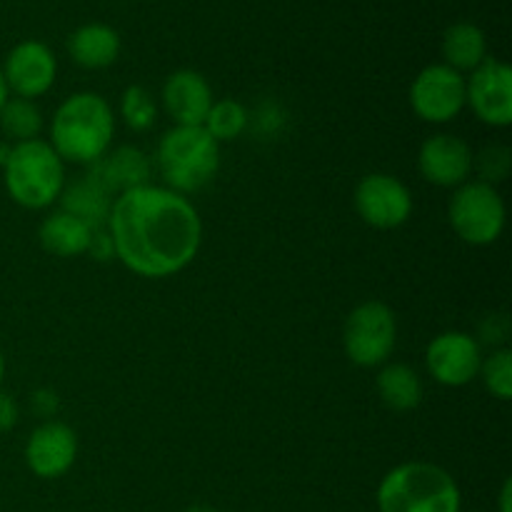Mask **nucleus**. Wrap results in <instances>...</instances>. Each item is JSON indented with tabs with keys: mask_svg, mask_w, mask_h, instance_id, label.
I'll use <instances>...</instances> for the list:
<instances>
[{
	"mask_svg": "<svg viewBox=\"0 0 512 512\" xmlns=\"http://www.w3.org/2000/svg\"><path fill=\"white\" fill-rule=\"evenodd\" d=\"M8 98H10V90H8V85H5L3 70H0V110H3L5 100H8Z\"/></svg>",
	"mask_w": 512,
	"mask_h": 512,
	"instance_id": "nucleus-30",
	"label": "nucleus"
},
{
	"mask_svg": "<svg viewBox=\"0 0 512 512\" xmlns=\"http://www.w3.org/2000/svg\"><path fill=\"white\" fill-rule=\"evenodd\" d=\"M25 465L40 480H58L78 460V435L68 423L45 420L25 443Z\"/></svg>",
	"mask_w": 512,
	"mask_h": 512,
	"instance_id": "nucleus-13",
	"label": "nucleus"
},
{
	"mask_svg": "<svg viewBox=\"0 0 512 512\" xmlns=\"http://www.w3.org/2000/svg\"><path fill=\"white\" fill-rule=\"evenodd\" d=\"M38 240L45 253L55 255V258H78V255L88 253L93 228L65 210H53L40 223Z\"/></svg>",
	"mask_w": 512,
	"mask_h": 512,
	"instance_id": "nucleus-18",
	"label": "nucleus"
},
{
	"mask_svg": "<svg viewBox=\"0 0 512 512\" xmlns=\"http://www.w3.org/2000/svg\"><path fill=\"white\" fill-rule=\"evenodd\" d=\"M0 130L8 140L25 143V140L38 138L43 130V113L35 105V100L8 98L0 110Z\"/></svg>",
	"mask_w": 512,
	"mask_h": 512,
	"instance_id": "nucleus-23",
	"label": "nucleus"
},
{
	"mask_svg": "<svg viewBox=\"0 0 512 512\" xmlns=\"http://www.w3.org/2000/svg\"><path fill=\"white\" fill-rule=\"evenodd\" d=\"M410 108L425 123H450L465 108V75L445 63L428 65L410 85Z\"/></svg>",
	"mask_w": 512,
	"mask_h": 512,
	"instance_id": "nucleus-8",
	"label": "nucleus"
},
{
	"mask_svg": "<svg viewBox=\"0 0 512 512\" xmlns=\"http://www.w3.org/2000/svg\"><path fill=\"white\" fill-rule=\"evenodd\" d=\"M418 170L435 188H460L473 175V148L453 133H435L420 145Z\"/></svg>",
	"mask_w": 512,
	"mask_h": 512,
	"instance_id": "nucleus-14",
	"label": "nucleus"
},
{
	"mask_svg": "<svg viewBox=\"0 0 512 512\" xmlns=\"http://www.w3.org/2000/svg\"><path fill=\"white\" fill-rule=\"evenodd\" d=\"M33 408L40 418H48L53 420V415L58 413V395L53 390H38L33 395Z\"/></svg>",
	"mask_w": 512,
	"mask_h": 512,
	"instance_id": "nucleus-27",
	"label": "nucleus"
},
{
	"mask_svg": "<svg viewBox=\"0 0 512 512\" xmlns=\"http://www.w3.org/2000/svg\"><path fill=\"white\" fill-rule=\"evenodd\" d=\"M90 175L110 195L118 198V195L128 193V190L148 185L150 175H153V163L135 145H118V148H110L98 163L90 165Z\"/></svg>",
	"mask_w": 512,
	"mask_h": 512,
	"instance_id": "nucleus-16",
	"label": "nucleus"
},
{
	"mask_svg": "<svg viewBox=\"0 0 512 512\" xmlns=\"http://www.w3.org/2000/svg\"><path fill=\"white\" fill-rule=\"evenodd\" d=\"M500 512H510V480H505L503 493H500Z\"/></svg>",
	"mask_w": 512,
	"mask_h": 512,
	"instance_id": "nucleus-29",
	"label": "nucleus"
},
{
	"mask_svg": "<svg viewBox=\"0 0 512 512\" xmlns=\"http://www.w3.org/2000/svg\"><path fill=\"white\" fill-rule=\"evenodd\" d=\"M398 343V320L383 300H365L355 305L343 325V350L358 368H380L393 355Z\"/></svg>",
	"mask_w": 512,
	"mask_h": 512,
	"instance_id": "nucleus-7",
	"label": "nucleus"
},
{
	"mask_svg": "<svg viewBox=\"0 0 512 512\" xmlns=\"http://www.w3.org/2000/svg\"><path fill=\"white\" fill-rule=\"evenodd\" d=\"M115 138V113L98 93H73L58 105L50 123V140L63 163L95 165Z\"/></svg>",
	"mask_w": 512,
	"mask_h": 512,
	"instance_id": "nucleus-2",
	"label": "nucleus"
},
{
	"mask_svg": "<svg viewBox=\"0 0 512 512\" xmlns=\"http://www.w3.org/2000/svg\"><path fill=\"white\" fill-rule=\"evenodd\" d=\"M120 118L133 133H148L158 120V105L143 85H130L120 95Z\"/></svg>",
	"mask_w": 512,
	"mask_h": 512,
	"instance_id": "nucleus-24",
	"label": "nucleus"
},
{
	"mask_svg": "<svg viewBox=\"0 0 512 512\" xmlns=\"http://www.w3.org/2000/svg\"><path fill=\"white\" fill-rule=\"evenodd\" d=\"M15 423H18V408H15L13 398L0 393V433H8Z\"/></svg>",
	"mask_w": 512,
	"mask_h": 512,
	"instance_id": "nucleus-28",
	"label": "nucleus"
},
{
	"mask_svg": "<svg viewBox=\"0 0 512 512\" xmlns=\"http://www.w3.org/2000/svg\"><path fill=\"white\" fill-rule=\"evenodd\" d=\"M375 388H378V395L385 408L395 410V413H410V410H415L423 403L425 395L418 370L410 368L408 363H390V360L380 365Z\"/></svg>",
	"mask_w": 512,
	"mask_h": 512,
	"instance_id": "nucleus-20",
	"label": "nucleus"
},
{
	"mask_svg": "<svg viewBox=\"0 0 512 512\" xmlns=\"http://www.w3.org/2000/svg\"><path fill=\"white\" fill-rule=\"evenodd\" d=\"M465 105L480 123L508 128L512 123V70L498 58H488L465 78Z\"/></svg>",
	"mask_w": 512,
	"mask_h": 512,
	"instance_id": "nucleus-11",
	"label": "nucleus"
},
{
	"mask_svg": "<svg viewBox=\"0 0 512 512\" xmlns=\"http://www.w3.org/2000/svg\"><path fill=\"white\" fill-rule=\"evenodd\" d=\"M483 363V348L478 338L465 330H445L435 335L425 348V365L435 383L445 388H465L473 383Z\"/></svg>",
	"mask_w": 512,
	"mask_h": 512,
	"instance_id": "nucleus-10",
	"label": "nucleus"
},
{
	"mask_svg": "<svg viewBox=\"0 0 512 512\" xmlns=\"http://www.w3.org/2000/svg\"><path fill=\"white\" fill-rule=\"evenodd\" d=\"M250 113L240 100L223 98L213 100L208 115L203 120V128L215 143H230V140L240 138L248 130Z\"/></svg>",
	"mask_w": 512,
	"mask_h": 512,
	"instance_id": "nucleus-22",
	"label": "nucleus"
},
{
	"mask_svg": "<svg viewBox=\"0 0 512 512\" xmlns=\"http://www.w3.org/2000/svg\"><path fill=\"white\" fill-rule=\"evenodd\" d=\"M118 30L105 23H85L68 35V55L85 70L110 68L120 58Z\"/></svg>",
	"mask_w": 512,
	"mask_h": 512,
	"instance_id": "nucleus-17",
	"label": "nucleus"
},
{
	"mask_svg": "<svg viewBox=\"0 0 512 512\" xmlns=\"http://www.w3.org/2000/svg\"><path fill=\"white\" fill-rule=\"evenodd\" d=\"M375 503L378 512H460L463 495L445 468L410 460L383 475Z\"/></svg>",
	"mask_w": 512,
	"mask_h": 512,
	"instance_id": "nucleus-3",
	"label": "nucleus"
},
{
	"mask_svg": "<svg viewBox=\"0 0 512 512\" xmlns=\"http://www.w3.org/2000/svg\"><path fill=\"white\" fill-rule=\"evenodd\" d=\"M355 210L375 230H395L413 215V193L390 173H370L355 185Z\"/></svg>",
	"mask_w": 512,
	"mask_h": 512,
	"instance_id": "nucleus-9",
	"label": "nucleus"
},
{
	"mask_svg": "<svg viewBox=\"0 0 512 512\" xmlns=\"http://www.w3.org/2000/svg\"><path fill=\"white\" fill-rule=\"evenodd\" d=\"M185 512H220V510H215L213 505H203V503H198V505H190L188 510Z\"/></svg>",
	"mask_w": 512,
	"mask_h": 512,
	"instance_id": "nucleus-31",
	"label": "nucleus"
},
{
	"mask_svg": "<svg viewBox=\"0 0 512 512\" xmlns=\"http://www.w3.org/2000/svg\"><path fill=\"white\" fill-rule=\"evenodd\" d=\"M3 378H5V355L3 350H0V383H3Z\"/></svg>",
	"mask_w": 512,
	"mask_h": 512,
	"instance_id": "nucleus-32",
	"label": "nucleus"
},
{
	"mask_svg": "<svg viewBox=\"0 0 512 512\" xmlns=\"http://www.w3.org/2000/svg\"><path fill=\"white\" fill-rule=\"evenodd\" d=\"M510 165L512 153L505 145H488L478 155H473V170H478V180L488 185L503 183L510 175Z\"/></svg>",
	"mask_w": 512,
	"mask_h": 512,
	"instance_id": "nucleus-26",
	"label": "nucleus"
},
{
	"mask_svg": "<svg viewBox=\"0 0 512 512\" xmlns=\"http://www.w3.org/2000/svg\"><path fill=\"white\" fill-rule=\"evenodd\" d=\"M3 183L10 200L25 210H45L58 203L65 185V163L48 140H25L10 148L3 163Z\"/></svg>",
	"mask_w": 512,
	"mask_h": 512,
	"instance_id": "nucleus-5",
	"label": "nucleus"
},
{
	"mask_svg": "<svg viewBox=\"0 0 512 512\" xmlns=\"http://www.w3.org/2000/svg\"><path fill=\"white\" fill-rule=\"evenodd\" d=\"M160 100L175 125H203L213 105V88L203 73L183 68L165 78Z\"/></svg>",
	"mask_w": 512,
	"mask_h": 512,
	"instance_id": "nucleus-15",
	"label": "nucleus"
},
{
	"mask_svg": "<svg viewBox=\"0 0 512 512\" xmlns=\"http://www.w3.org/2000/svg\"><path fill=\"white\" fill-rule=\"evenodd\" d=\"M3 78L15 98L35 100L55 85L58 60L43 40H23L15 45L3 63Z\"/></svg>",
	"mask_w": 512,
	"mask_h": 512,
	"instance_id": "nucleus-12",
	"label": "nucleus"
},
{
	"mask_svg": "<svg viewBox=\"0 0 512 512\" xmlns=\"http://www.w3.org/2000/svg\"><path fill=\"white\" fill-rule=\"evenodd\" d=\"M478 378L483 380L485 390L498 400L512 398V350L510 348H495L488 358L480 363Z\"/></svg>",
	"mask_w": 512,
	"mask_h": 512,
	"instance_id": "nucleus-25",
	"label": "nucleus"
},
{
	"mask_svg": "<svg viewBox=\"0 0 512 512\" xmlns=\"http://www.w3.org/2000/svg\"><path fill=\"white\" fill-rule=\"evenodd\" d=\"M155 165L165 188L180 195L198 193L220 170V143L203 125H173L155 150Z\"/></svg>",
	"mask_w": 512,
	"mask_h": 512,
	"instance_id": "nucleus-4",
	"label": "nucleus"
},
{
	"mask_svg": "<svg viewBox=\"0 0 512 512\" xmlns=\"http://www.w3.org/2000/svg\"><path fill=\"white\" fill-rule=\"evenodd\" d=\"M505 200L495 185L468 180L453 190L448 220L453 233L473 248L493 245L505 230Z\"/></svg>",
	"mask_w": 512,
	"mask_h": 512,
	"instance_id": "nucleus-6",
	"label": "nucleus"
},
{
	"mask_svg": "<svg viewBox=\"0 0 512 512\" xmlns=\"http://www.w3.org/2000/svg\"><path fill=\"white\" fill-rule=\"evenodd\" d=\"M60 210L75 215L78 220H83L90 228H105L110 215V205H113V198H110L108 190L93 178V175H80L73 183L63 185V193L58 198Z\"/></svg>",
	"mask_w": 512,
	"mask_h": 512,
	"instance_id": "nucleus-19",
	"label": "nucleus"
},
{
	"mask_svg": "<svg viewBox=\"0 0 512 512\" xmlns=\"http://www.w3.org/2000/svg\"><path fill=\"white\" fill-rule=\"evenodd\" d=\"M443 58L445 65L458 70L460 75L473 73L478 65L488 60V38L483 28L468 20L450 25L443 35Z\"/></svg>",
	"mask_w": 512,
	"mask_h": 512,
	"instance_id": "nucleus-21",
	"label": "nucleus"
},
{
	"mask_svg": "<svg viewBox=\"0 0 512 512\" xmlns=\"http://www.w3.org/2000/svg\"><path fill=\"white\" fill-rule=\"evenodd\" d=\"M113 255L140 278H170L188 268L203 245V220L185 195L143 185L118 195L105 223Z\"/></svg>",
	"mask_w": 512,
	"mask_h": 512,
	"instance_id": "nucleus-1",
	"label": "nucleus"
}]
</instances>
